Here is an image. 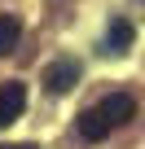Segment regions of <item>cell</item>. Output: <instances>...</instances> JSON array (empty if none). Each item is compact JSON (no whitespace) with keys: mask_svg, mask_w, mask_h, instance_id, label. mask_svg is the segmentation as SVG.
<instances>
[{"mask_svg":"<svg viewBox=\"0 0 145 149\" xmlns=\"http://www.w3.org/2000/svg\"><path fill=\"white\" fill-rule=\"evenodd\" d=\"M97 114H101V118H106L110 127H119V123H127V118L136 114V101H132L127 92H110V97H106V101L97 105Z\"/></svg>","mask_w":145,"mask_h":149,"instance_id":"3","label":"cell"},{"mask_svg":"<svg viewBox=\"0 0 145 149\" xmlns=\"http://www.w3.org/2000/svg\"><path fill=\"white\" fill-rule=\"evenodd\" d=\"M75 84H79V61H75V57H62V61H53V66L44 70V88H48L53 97L70 92Z\"/></svg>","mask_w":145,"mask_h":149,"instance_id":"1","label":"cell"},{"mask_svg":"<svg viewBox=\"0 0 145 149\" xmlns=\"http://www.w3.org/2000/svg\"><path fill=\"white\" fill-rule=\"evenodd\" d=\"M79 136H84V140H92V145H97V140H106V136H110V123H106V118H101V114H97V105H92V110H84V114H79Z\"/></svg>","mask_w":145,"mask_h":149,"instance_id":"5","label":"cell"},{"mask_svg":"<svg viewBox=\"0 0 145 149\" xmlns=\"http://www.w3.org/2000/svg\"><path fill=\"white\" fill-rule=\"evenodd\" d=\"M0 149H31V145H0Z\"/></svg>","mask_w":145,"mask_h":149,"instance_id":"7","label":"cell"},{"mask_svg":"<svg viewBox=\"0 0 145 149\" xmlns=\"http://www.w3.org/2000/svg\"><path fill=\"white\" fill-rule=\"evenodd\" d=\"M22 110H27V84L9 79L5 88H0V127H9V123H13Z\"/></svg>","mask_w":145,"mask_h":149,"instance_id":"2","label":"cell"},{"mask_svg":"<svg viewBox=\"0 0 145 149\" xmlns=\"http://www.w3.org/2000/svg\"><path fill=\"white\" fill-rule=\"evenodd\" d=\"M132 40H136V31H132V22H127V18H114V22H110V31H106V53H114V57H123V53L132 48Z\"/></svg>","mask_w":145,"mask_h":149,"instance_id":"4","label":"cell"},{"mask_svg":"<svg viewBox=\"0 0 145 149\" xmlns=\"http://www.w3.org/2000/svg\"><path fill=\"white\" fill-rule=\"evenodd\" d=\"M18 40H22V22L13 13H0V57H9L18 48Z\"/></svg>","mask_w":145,"mask_h":149,"instance_id":"6","label":"cell"}]
</instances>
